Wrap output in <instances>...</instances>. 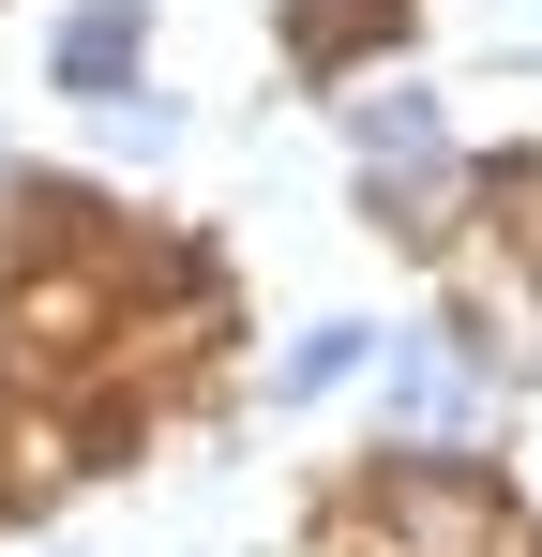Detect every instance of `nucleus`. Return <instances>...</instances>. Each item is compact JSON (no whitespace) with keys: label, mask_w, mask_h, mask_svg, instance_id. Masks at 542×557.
Returning a JSON list of instances; mask_svg holds the SVG:
<instances>
[{"label":"nucleus","mask_w":542,"mask_h":557,"mask_svg":"<svg viewBox=\"0 0 542 557\" xmlns=\"http://www.w3.org/2000/svg\"><path fill=\"white\" fill-rule=\"evenodd\" d=\"M392 422H422V437H482V422H497V376L452 362L438 332H407V362H392Z\"/></svg>","instance_id":"1"},{"label":"nucleus","mask_w":542,"mask_h":557,"mask_svg":"<svg viewBox=\"0 0 542 557\" xmlns=\"http://www.w3.org/2000/svg\"><path fill=\"white\" fill-rule=\"evenodd\" d=\"M361 347H377V332H301V347H286V392H332Z\"/></svg>","instance_id":"4"},{"label":"nucleus","mask_w":542,"mask_h":557,"mask_svg":"<svg viewBox=\"0 0 542 557\" xmlns=\"http://www.w3.org/2000/svg\"><path fill=\"white\" fill-rule=\"evenodd\" d=\"M121 61H136V15H121V0H106V15H76V30H61V76H90V91H106V76H121Z\"/></svg>","instance_id":"3"},{"label":"nucleus","mask_w":542,"mask_h":557,"mask_svg":"<svg viewBox=\"0 0 542 557\" xmlns=\"http://www.w3.org/2000/svg\"><path fill=\"white\" fill-rule=\"evenodd\" d=\"M528 30H542V0H528Z\"/></svg>","instance_id":"5"},{"label":"nucleus","mask_w":542,"mask_h":557,"mask_svg":"<svg viewBox=\"0 0 542 557\" xmlns=\"http://www.w3.org/2000/svg\"><path fill=\"white\" fill-rule=\"evenodd\" d=\"M347 136H361V166H392V196H438V106L422 91H361Z\"/></svg>","instance_id":"2"}]
</instances>
